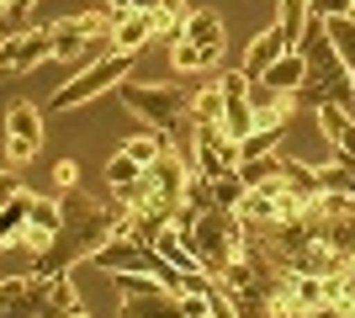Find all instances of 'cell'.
<instances>
[{
	"instance_id": "6da1fadb",
	"label": "cell",
	"mask_w": 355,
	"mask_h": 318,
	"mask_svg": "<svg viewBox=\"0 0 355 318\" xmlns=\"http://www.w3.org/2000/svg\"><path fill=\"white\" fill-rule=\"evenodd\" d=\"M133 59L138 53H101V59H90L85 69L64 75L59 85H53V96H48V112H80V106L101 101L106 91H117L122 80L133 75Z\"/></svg>"
},
{
	"instance_id": "7a4b0ae2",
	"label": "cell",
	"mask_w": 355,
	"mask_h": 318,
	"mask_svg": "<svg viewBox=\"0 0 355 318\" xmlns=\"http://www.w3.org/2000/svg\"><path fill=\"white\" fill-rule=\"evenodd\" d=\"M117 96H122V106H128L144 127H159V133H170V127L191 112V101H186V91H180L175 80L154 85V80H133V75H128L117 85Z\"/></svg>"
},
{
	"instance_id": "3957f363",
	"label": "cell",
	"mask_w": 355,
	"mask_h": 318,
	"mask_svg": "<svg viewBox=\"0 0 355 318\" xmlns=\"http://www.w3.org/2000/svg\"><path fill=\"white\" fill-rule=\"evenodd\" d=\"M191 249H196V260L207 265L212 276L228 265L234 255H244V244H250V233H244V223H239V212H223V207H207L202 218L191 223Z\"/></svg>"
},
{
	"instance_id": "277c9868",
	"label": "cell",
	"mask_w": 355,
	"mask_h": 318,
	"mask_svg": "<svg viewBox=\"0 0 355 318\" xmlns=\"http://www.w3.org/2000/svg\"><path fill=\"white\" fill-rule=\"evenodd\" d=\"M53 59V32L48 27H16L0 37V75H32Z\"/></svg>"
},
{
	"instance_id": "5b68a950",
	"label": "cell",
	"mask_w": 355,
	"mask_h": 318,
	"mask_svg": "<svg viewBox=\"0 0 355 318\" xmlns=\"http://www.w3.org/2000/svg\"><path fill=\"white\" fill-rule=\"evenodd\" d=\"M297 53H302V64H308V80H318V85H340V80L350 75V64L340 59V48H334V37H329L324 16H308V32H302Z\"/></svg>"
},
{
	"instance_id": "8992f818",
	"label": "cell",
	"mask_w": 355,
	"mask_h": 318,
	"mask_svg": "<svg viewBox=\"0 0 355 318\" xmlns=\"http://www.w3.org/2000/svg\"><path fill=\"white\" fill-rule=\"evenodd\" d=\"M37 149H43V112L32 101H11L6 106V165L11 170L32 165Z\"/></svg>"
},
{
	"instance_id": "52a82bcc",
	"label": "cell",
	"mask_w": 355,
	"mask_h": 318,
	"mask_svg": "<svg viewBox=\"0 0 355 318\" xmlns=\"http://www.w3.org/2000/svg\"><path fill=\"white\" fill-rule=\"evenodd\" d=\"M196 170H202V175H228V170H239V143L223 133L218 122H196Z\"/></svg>"
},
{
	"instance_id": "ba28073f",
	"label": "cell",
	"mask_w": 355,
	"mask_h": 318,
	"mask_svg": "<svg viewBox=\"0 0 355 318\" xmlns=\"http://www.w3.org/2000/svg\"><path fill=\"white\" fill-rule=\"evenodd\" d=\"M313 122H318V138L334 149V159L355 165V117L350 112L340 101H324V106H313Z\"/></svg>"
},
{
	"instance_id": "9c48e42d",
	"label": "cell",
	"mask_w": 355,
	"mask_h": 318,
	"mask_svg": "<svg viewBox=\"0 0 355 318\" xmlns=\"http://www.w3.org/2000/svg\"><path fill=\"white\" fill-rule=\"evenodd\" d=\"M154 43V11H122L112 21V48L117 53H144Z\"/></svg>"
},
{
	"instance_id": "30bf717a",
	"label": "cell",
	"mask_w": 355,
	"mask_h": 318,
	"mask_svg": "<svg viewBox=\"0 0 355 318\" xmlns=\"http://www.w3.org/2000/svg\"><path fill=\"white\" fill-rule=\"evenodd\" d=\"M286 53V37H282V27H266V32H254V43L244 48V75L250 80H266V69L276 59Z\"/></svg>"
},
{
	"instance_id": "8fae6325",
	"label": "cell",
	"mask_w": 355,
	"mask_h": 318,
	"mask_svg": "<svg viewBox=\"0 0 355 318\" xmlns=\"http://www.w3.org/2000/svg\"><path fill=\"white\" fill-rule=\"evenodd\" d=\"M302 80H308V64H302V53H297V48H286L282 59L266 69V80H254V85H270L276 96H292Z\"/></svg>"
},
{
	"instance_id": "7c38bea8",
	"label": "cell",
	"mask_w": 355,
	"mask_h": 318,
	"mask_svg": "<svg viewBox=\"0 0 355 318\" xmlns=\"http://www.w3.org/2000/svg\"><path fill=\"white\" fill-rule=\"evenodd\" d=\"M180 37H186V43H202V48H223L228 43V27H223L218 11H191L180 21Z\"/></svg>"
},
{
	"instance_id": "4fadbf2b",
	"label": "cell",
	"mask_w": 355,
	"mask_h": 318,
	"mask_svg": "<svg viewBox=\"0 0 355 318\" xmlns=\"http://www.w3.org/2000/svg\"><path fill=\"white\" fill-rule=\"evenodd\" d=\"M218 59H223V48H202V43H186V37L170 43V69H186V75L218 69Z\"/></svg>"
},
{
	"instance_id": "5bb4252c",
	"label": "cell",
	"mask_w": 355,
	"mask_h": 318,
	"mask_svg": "<svg viewBox=\"0 0 355 318\" xmlns=\"http://www.w3.org/2000/svg\"><path fill=\"white\" fill-rule=\"evenodd\" d=\"M21 228H32V233H43L48 244H53V233L64 228V202L59 197H37L32 191V207H27V223Z\"/></svg>"
},
{
	"instance_id": "9a60e30c",
	"label": "cell",
	"mask_w": 355,
	"mask_h": 318,
	"mask_svg": "<svg viewBox=\"0 0 355 318\" xmlns=\"http://www.w3.org/2000/svg\"><path fill=\"white\" fill-rule=\"evenodd\" d=\"M48 313H64V318H80V313H85V297L74 292L69 271H48Z\"/></svg>"
},
{
	"instance_id": "2e32d148",
	"label": "cell",
	"mask_w": 355,
	"mask_h": 318,
	"mask_svg": "<svg viewBox=\"0 0 355 318\" xmlns=\"http://www.w3.org/2000/svg\"><path fill=\"white\" fill-rule=\"evenodd\" d=\"M27 207H32V191H27V186H21L16 197L0 202V255L16 244V233H21V223H27Z\"/></svg>"
},
{
	"instance_id": "e0dca14e",
	"label": "cell",
	"mask_w": 355,
	"mask_h": 318,
	"mask_svg": "<svg viewBox=\"0 0 355 318\" xmlns=\"http://www.w3.org/2000/svg\"><path fill=\"white\" fill-rule=\"evenodd\" d=\"M276 27H282L286 48H297L308 32V0H276Z\"/></svg>"
},
{
	"instance_id": "ac0fdd59",
	"label": "cell",
	"mask_w": 355,
	"mask_h": 318,
	"mask_svg": "<svg viewBox=\"0 0 355 318\" xmlns=\"http://www.w3.org/2000/svg\"><path fill=\"white\" fill-rule=\"evenodd\" d=\"M138 175H144V165H138L128 149H117L112 159H106V170H101V181H106V191H122V186H133Z\"/></svg>"
},
{
	"instance_id": "d6986e66",
	"label": "cell",
	"mask_w": 355,
	"mask_h": 318,
	"mask_svg": "<svg viewBox=\"0 0 355 318\" xmlns=\"http://www.w3.org/2000/svg\"><path fill=\"white\" fill-rule=\"evenodd\" d=\"M244 191H250V186L239 181V170H228V175H212V207H223V212H239Z\"/></svg>"
},
{
	"instance_id": "ffe728a7",
	"label": "cell",
	"mask_w": 355,
	"mask_h": 318,
	"mask_svg": "<svg viewBox=\"0 0 355 318\" xmlns=\"http://www.w3.org/2000/svg\"><path fill=\"white\" fill-rule=\"evenodd\" d=\"M223 106H228L223 85H207V91H196V96H191V122H223Z\"/></svg>"
},
{
	"instance_id": "44dd1931",
	"label": "cell",
	"mask_w": 355,
	"mask_h": 318,
	"mask_svg": "<svg viewBox=\"0 0 355 318\" xmlns=\"http://www.w3.org/2000/svg\"><path fill=\"white\" fill-rule=\"evenodd\" d=\"M218 127L239 143V138L254 127V106H250V101H228V106H223V122H218Z\"/></svg>"
},
{
	"instance_id": "7402d4cb",
	"label": "cell",
	"mask_w": 355,
	"mask_h": 318,
	"mask_svg": "<svg viewBox=\"0 0 355 318\" xmlns=\"http://www.w3.org/2000/svg\"><path fill=\"white\" fill-rule=\"evenodd\" d=\"M324 27H329V37H334V48H340V59L355 69V16H329Z\"/></svg>"
},
{
	"instance_id": "603a6c76",
	"label": "cell",
	"mask_w": 355,
	"mask_h": 318,
	"mask_svg": "<svg viewBox=\"0 0 355 318\" xmlns=\"http://www.w3.org/2000/svg\"><path fill=\"white\" fill-rule=\"evenodd\" d=\"M282 149V127H250V133L239 138V159H250V154H270Z\"/></svg>"
},
{
	"instance_id": "cb8c5ba5",
	"label": "cell",
	"mask_w": 355,
	"mask_h": 318,
	"mask_svg": "<svg viewBox=\"0 0 355 318\" xmlns=\"http://www.w3.org/2000/svg\"><path fill=\"white\" fill-rule=\"evenodd\" d=\"M37 11V0H6V16H0V27L6 32H16V27H32L27 16Z\"/></svg>"
},
{
	"instance_id": "d4e9b609",
	"label": "cell",
	"mask_w": 355,
	"mask_h": 318,
	"mask_svg": "<svg viewBox=\"0 0 355 318\" xmlns=\"http://www.w3.org/2000/svg\"><path fill=\"white\" fill-rule=\"evenodd\" d=\"M218 85H223V96H228V101H250V91H254V80L244 75V69H228Z\"/></svg>"
},
{
	"instance_id": "484cf974",
	"label": "cell",
	"mask_w": 355,
	"mask_h": 318,
	"mask_svg": "<svg viewBox=\"0 0 355 318\" xmlns=\"http://www.w3.org/2000/svg\"><path fill=\"white\" fill-rule=\"evenodd\" d=\"M350 6L355 0H308V16H324L329 21V16H350Z\"/></svg>"
},
{
	"instance_id": "4316f807",
	"label": "cell",
	"mask_w": 355,
	"mask_h": 318,
	"mask_svg": "<svg viewBox=\"0 0 355 318\" xmlns=\"http://www.w3.org/2000/svg\"><path fill=\"white\" fill-rule=\"evenodd\" d=\"M74 181H80V165H74V159H59V165H53V186H59V191H74Z\"/></svg>"
},
{
	"instance_id": "83f0119b",
	"label": "cell",
	"mask_w": 355,
	"mask_h": 318,
	"mask_svg": "<svg viewBox=\"0 0 355 318\" xmlns=\"http://www.w3.org/2000/svg\"><path fill=\"white\" fill-rule=\"evenodd\" d=\"M16 191H21V186H16V175H0V202L16 197Z\"/></svg>"
},
{
	"instance_id": "f1b7e54d",
	"label": "cell",
	"mask_w": 355,
	"mask_h": 318,
	"mask_svg": "<svg viewBox=\"0 0 355 318\" xmlns=\"http://www.w3.org/2000/svg\"><path fill=\"white\" fill-rule=\"evenodd\" d=\"M133 11H159V0H128Z\"/></svg>"
},
{
	"instance_id": "f546056e",
	"label": "cell",
	"mask_w": 355,
	"mask_h": 318,
	"mask_svg": "<svg viewBox=\"0 0 355 318\" xmlns=\"http://www.w3.org/2000/svg\"><path fill=\"white\" fill-rule=\"evenodd\" d=\"M90 6H96V11H106V0H90Z\"/></svg>"
},
{
	"instance_id": "4dcf8cb0",
	"label": "cell",
	"mask_w": 355,
	"mask_h": 318,
	"mask_svg": "<svg viewBox=\"0 0 355 318\" xmlns=\"http://www.w3.org/2000/svg\"><path fill=\"white\" fill-rule=\"evenodd\" d=\"M350 91H355V69H350Z\"/></svg>"
},
{
	"instance_id": "1f68e13d",
	"label": "cell",
	"mask_w": 355,
	"mask_h": 318,
	"mask_svg": "<svg viewBox=\"0 0 355 318\" xmlns=\"http://www.w3.org/2000/svg\"><path fill=\"white\" fill-rule=\"evenodd\" d=\"M350 16H355V6H350Z\"/></svg>"
}]
</instances>
